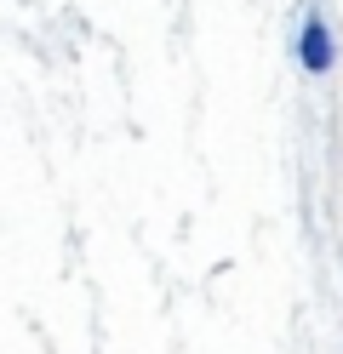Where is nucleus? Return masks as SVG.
Returning <instances> with one entry per match:
<instances>
[{"instance_id":"obj_1","label":"nucleus","mask_w":343,"mask_h":354,"mask_svg":"<svg viewBox=\"0 0 343 354\" xmlns=\"http://www.w3.org/2000/svg\"><path fill=\"white\" fill-rule=\"evenodd\" d=\"M332 57H337V52H332V24H326L320 12H309V17H304V40H297V63H304L309 75H326Z\"/></svg>"}]
</instances>
